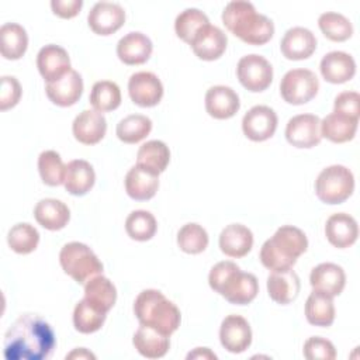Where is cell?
<instances>
[{
  "instance_id": "cell-1",
  "label": "cell",
  "mask_w": 360,
  "mask_h": 360,
  "mask_svg": "<svg viewBox=\"0 0 360 360\" xmlns=\"http://www.w3.org/2000/svg\"><path fill=\"white\" fill-rule=\"evenodd\" d=\"M56 345L51 325L35 314L18 316L4 335L3 352L6 360H44Z\"/></svg>"
},
{
  "instance_id": "cell-2",
  "label": "cell",
  "mask_w": 360,
  "mask_h": 360,
  "mask_svg": "<svg viewBox=\"0 0 360 360\" xmlns=\"http://www.w3.org/2000/svg\"><path fill=\"white\" fill-rule=\"evenodd\" d=\"M222 22L229 32L249 45H264L274 34L273 21L245 0L229 1L222 11Z\"/></svg>"
},
{
  "instance_id": "cell-3",
  "label": "cell",
  "mask_w": 360,
  "mask_h": 360,
  "mask_svg": "<svg viewBox=\"0 0 360 360\" xmlns=\"http://www.w3.org/2000/svg\"><path fill=\"white\" fill-rule=\"evenodd\" d=\"M210 287L233 305L250 304L259 292V281L255 274L242 271L231 262H218L208 274Z\"/></svg>"
},
{
  "instance_id": "cell-4",
  "label": "cell",
  "mask_w": 360,
  "mask_h": 360,
  "mask_svg": "<svg viewBox=\"0 0 360 360\" xmlns=\"http://www.w3.org/2000/svg\"><path fill=\"white\" fill-rule=\"evenodd\" d=\"M307 248L308 239L300 228L283 225L262 245L260 262L271 271L291 269Z\"/></svg>"
},
{
  "instance_id": "cell-5",
  "label": "cell",
  "mask_w": 360,
  "mask_h": 360,
  "mask_svg": "<svg viewBox=\"0 0 360 360\" xmlns=\"http://www.w3.org/2000/svg\"><path fill=\"white\" fill-rule=\"evenodd\" d=\"M134 314L141 325H148L170 336L180 326L181 315L176 304L159 290L148 288L138 294L134 302Z\"/></svg>"
},
{
  "instance_id": "cell-6",
  "label": "cell",
  "mask_w": 360,
  "mask_h": 360,
  "mask_svg": "<svg viewBox=\"0 0 360 360\" xmlns=\"http://www.w3.org/2000/svg\"><path fill=\"white\" fill-rule=\"evenodd\" d=\"M59 263L63 271L79 284H86L90 278L103 273V263L97 255L82 242L63 245L59 253Z\"/></svg>"
},
{
  "instance_id": "cell-7",
  "label": "cell",
  "mask_w": 360,
  "mask_h": 360,
  "mask_svg": "<svg viewBox=\"0 0 360 360\" xmlns=\"http://www.w3.org/2000/svg\"><path fill=\"white\" fill-rule=\"evenodd\" d=\"M354 191V176L343 165H332L321 170L315 180L316 197L329 205L345 202Z\"/></svg>"
},
{
  "instance_id": "cell-8",
  "label": "cell",
  "mask_w": 360,
  "mask_h": 360,
  "mask_svg": "<svg viewBox=\"0 0 360 360\" xmlns=\"http://www.w3.org/2000/svg\"><path fill=\"white\" fill-rule=\"evenodd\" d=\"M318 90V77L309 69H291L280 82V94L283 100L292 105H301L311 101Z\"/></svg>"
},
{
  "instance_id": "cell-9",
  "label": "cell",
  "mask_w": 360,
  "mask_h": 360,
  "mask_svg": "<svg viewBox=\"0 0 360 360\" xmlns=\"http://www.w3.org/2000/svg\"><path fill=\"white\" fill-rule=\"evenodd\" d=\"M236 76L246 90L252 93H260L271 84L273 68L264 56L250 53L239 59L236 66Z\"/></svg>"
},
{
  "instance_id": "cell-10",
  "label": "cell",
  "mask_w": 360,
  "mask_h": 360,
  "mask_svg": "<svg viewBox=\"0 0 360 360\" xmlns=\"http://www.w3.org/2000/svg\"><path fill=\"white\" fill-rule=\"evenodd\" d=\"M285 139L298 149H311L319 145L321 120L315 114H298L288 120L285 127Z\"/></svg>"
},
{
  "instance_id": "cell-11",
  "label": "cell",
  "mask_w": 360,
  "mask_h": 360,
  "mask_svg": "<svg viewBox=\"0 0 360 360\" xmlns=\"http://www.w3.org/2000/svg\"><path fill=\"white\" fill-rule=\"evenodd\" d=\"M277 114L267 105L252 107L242 118V131L253 142L271 138L277 129Z\"/></svg>"
},
{
  "instance_id": "cell-12",
  "label": "cell",
  "mask_w": 360,
  "mask_h": 360,
  "mask_svg": "<svg viewBox=\"0 0 360 360\" xmlns=\"http://www.w3.org/2000/svg\"><path fill=\"white\" fill-rule=\"evenodd\" d=\"M87 22L94 34L107 37L124 25L125 11L118 3L98 1L89 11Z\"/></svg>"
},
{
  "instance_id": "cell-13",
  "label": "cell",
  "mask_w": 360,
  "mask_h": 360,
  "mask_svg": "<svg viewBox=\"0 0 360 360\" xmlns=\"http://www.w3.org/2000/svg\"><path fill=\"white\" fill-rule=\"evenodd\" d=\"M128 94L139 107H155L163 97V84L152 72H136L128 80Z\"/></svg>"
},
{
  "instance_id": "cell-14",
  "label": "cell",
  "mask_w": 360,
  "mask_h": 360,
  "mask_svg": "<svg viewBox=\"0 0 360 360\" xmlns=\"http://www.w3.org/2000/svg\"><path fill=\"white\" fill-rule=\"evenodd\" d=\"M219 340L224 349L231 353H242L252 343V329L249 322L240 315H228L219 328Z\"/></svg>"
},
{
  "instance_id": "cell-15",
  "label": "cell",
  "mask_w": 360,
  "mask_h": 360,
  "mask_svg": "<svg viewBox=\"0 0 360 360\" xmlns=\"http://www.w3.org/2000/svg\"><path fill=\"white\" fill-rule=\"evenodd\" d=\"M37 68L46 83L55 82L72 70L68 52L55 44H48L39 49L37 55Z\"/></svg>"
},
{
  "instance_id": "cell-16",
  "label": "cell",
  "mask_w": 360,
  "mask_h": 360,
  "mask_svg": "<svg viewBox=\"0 0 360 360\" xmlns=\"http://www.w3.org/2000/svg\"><path fill=\"white\" fill-rule=\"evenodd\" d=\"M45 93L48 98L59 107H70L79 101L83 93V79L75 69L55 82L46 83Z\"/></svg>"
},
{
  "instance_id": "cell-17",
  "label": "cell",
  "mask_w": 360,
  "mask_h": 360,
  "mask_svg": "<svg viewBox=\"0 0 360 360\" xmlns=\"http://www.w3.org/2000/svg\"><path fill=\"white\" fill-rule=\"evenodd\" d=\"M316 49V38L305 27H292L285 31L280 42V51L285 59H308Z\"/></svg>"
},
{
  "instance_id": "cell-18",
  "label": "cell",
  "mask_w": 360,
  "mask_h": 360,
  "mask_svg": "<svg viewBox=\"0 0 360 360\" xmlns=\"http://www.w3.org/2000/svg\"><path fill=\"white\" fill-rule=\"evenodd\" d=\"M72 132L76 141L83 145L98 143L107 132V121L103 112L96 110H83L76 115L72 124Z\"/></svg>"
},
{
  "instance_id": "cell-19",
  "label": "cell",
  "mask_w": 360,
  "mask_h": 360,
  "mask_svg": "<svg viewBox=\"0 0 360 360\" xmlns=\"http://www.w3.org/2000/svg\"><path fill=\"white\" fill-rule=\"evenodd\" d=\"M226 34L221 28L208 24L198 31L190 46L198 59L210 62L222 56L226 49Z\"/></svg>"
},
{
  "instance_id": "cell-20",
  "label": "cell",
  "mask_w": 360,
  "mask_h": 360,
  "mask_svg": "<svg viewBox=\"0 0 360 360\" xmlns=\"http://www.w3.org/2000/svg\"><path fill=\"white\" fill-rule=\"evenodd\" d=\"M125 191L136 201H146L155 197L159 188V173L141 166H132L125 176Z\"/></svg>"
},
{
  "instance_id": "cell-21",
  "label": "cell",
  "mask_w": 360,
  "mask_h": 360,
  "mask_svg": "<svg viewBox=\"0 0 360 360\" xmlns=\"http://www.w3.org/2000/svg\"><path fill=\"white\" fill-rule=\"evenodd\" d=\"M322 77L332 84H342L356 75V62L352 55L343 51H332L323 55L319 63Z\"/></svg>"
},
{
  "instance_id": "cell-22",
  "label": "cell",
  "mask_w": 360,
  "mask_h": 360,
  "mask_svg": "<svg viewBox=\"0 0 360 360\" xmlns=\"http://www.w3.org/2000/svg\"><path fill=\"white\" fill-rule=\"evenodd\" d=\"M240 107L239 96L228 86H212L205 93V110L215 120H228L233 117Z\"/></svg>"
},
{
  "instance_id": "cell-23",
  "label": "cell",
  "mask_w": 360,
  "mask_h": 360,
  "mask_svg": "<svg viewBox=\"0 0 360 360\" xmlns=\"http://www.w3.org/2000/svg\"><path fill=\"white\" fill-rule=\"evenodd\" d=\"M300 288V277L292 270V267L271 271L267 277L269 297L280 305L291 304L298 297Z\"/></svg>"
},
{
  "instance_id": "cell-24",
  "label": "cell",
  "mask_w": 360,
  "mask_h": 360,
  "mask_svg": "<svg viewBox=\"0 0 360 360\" xmlns=\"http://www.w3.org/2000/svg\"><path fill=\"white\" fill-rule=\"evenodd\" d=\"M153 51V44L145 34L132 31L124 35L117 44V56L125 65L145 63Z\"/></svg>"
},
{
  "instance_id": "cell-25",
  "label": "cell",
  "mask_w": 360,
  "mask_h": 360,
  "mask_svg": "<svg viewBox=\"0 0 360 360\" xmlns=\"http://www.w3.org/2000/svg\"><path fill=\"white\" fill-rule=\"evenodd\" d=\"M325 235L330 245H333L338 249H346L357 240V221L346 212L332 214L326 219Z\"/></svg>"
},
{
  "instance_id": "cell-26",
  "label": "cell",
  "mask_w": 360,
  "mask_h": 360,
  "mask_svg": "<svg viewBox=\"0 0 360 360\" xmlns=\"http://www.w3.org/2000/svg\"><path fill=\"white\" fill-rule=\"evenodd\" d=\"M309 284L316 291L336 297L346 285V274L343 267L336 263H321L312 269L309 274Z\"/></svg>"
},
{
  "instance_id": "cell-27",
  "label": "cell",
  "mask_w": 360,
  "mask_h": 360,
  "mask_svg": "<svg viewBox=\"0 0 360 360\" xmlns=\"http://www.w3.org/2000/svg\"><path fill=\"white\" fill-rule=\"evenodd\" d=\"M252 246L253 233L242 224H231L225 226L219 235V249L228 257H243L250 252Z\"/></svg>"
},
{
  "instance_id": "cell-28",
  "label": "cell",
  "mask_w": 360,
  "mask_h": 360,
  "mask_svg": "<svg viewBox=\"0 0 360 360\" xmlns=\"http://www.w3.org/2000/svg\"><path fill=\"white\" fill-rule=\"evenodd\" d=\"M170 336L159 332L158 329L141 325L132 339V343L138 353L146 359H160L170 347Z\"/></svg>"
},
{
  "instance_id": "cell-29",
  "label": "cell",
  "mask_w": 360,
  "mask_h": 360,
  "mask_svg": "<svg viewBox=\"0 0 360 360\" xmlns=\"http://www.w3.org/2000/svg\"><path fill=\"white\" fill-rule=\"evenodd\" d=\"M94 181L96 173L87 160L75 159L66 165L63 186L69 194L77 197L84 195L93 188Z\"/></svg>"
},
{
  "instance_id": "cell-30",
  "label": "cell",
  "mask_w": 360,
  "mask_h": 360,
  "mask_svg": "<svg viewBox=\"0 0 360 360\" xmlns=\"http://www.w3.org/2000/svg\"><path fill=\"white\" fill-rule=\"evenodd\" d=\"M37 222L48 231L63 229L70 219V210L65 202L56 198H44L34 208Z\"/></svg>"
},
{
  "instance_id": "cell-31",
  "label": "cell",
  "mask_w": 360,
  "mask_h": 360,
  "mask_svg": "<svg viewBox=\"0 0 360 360\" xmlns=\"http://www.w3.org/2000/svg\"><path fill=\"white\" fill-rule=\"evenodd\" d=\"M357 125V118L333 111L321 121V135L333 143H345L354 138Z\"/></svg>"
},
{
  "instance_id": "cell-32",
  "label": "cell",
  "mask_w": 360,
  "mask_h": 360,
  "mask_svg": "<svg viewBox=\"0 0 360 360\" xmlns=\"http://www.w3.org/2000/svg\"><path fill=\"white\" fill-rule=\"evenodd\" d=\"M84 300L107 314L117 301L115 285L103 274L94 276L84 284Z\"/></svg>"
},
{
  "instance_id": "cell-33",
  "label": "cell",
  "mask_w": 360,
  "mask_h": 360,
  "mask_svg": "<svg viewBox=\"0 0 360 360\" xmlns=\"http://www.w3.org/2000/svg\"><path fill=\"white\" fill-rule=\"evenodd\" d=\"M305 318L311 325L328 328L335 321L333 297L314 290L305 302Z\"/></svg>"
},
{
  "instance_id": "cell-34",
  "label": "cell",
  "mask_w": 360,
  "mask_h": 360,
  "mask_svg": "<svg viewBox=\"0 0 360 360\" xmlns=\"http://www.w3.org/2000/svg\"><path fill=\"white\" fill-rule=\"evenodd\" d=\"M0 51L4 59H20L28 46V35L22 25L17 22H6L0 28Z\"/></svg>"
},
{
  "instance_id": "cell-35",
  "label": "cell",
  "mask_w": 360,
  "mask_h": 360,
  "mask_svg": "<svg viewBox=\"0 0 360 360\" xmlns=\"http://www.w3.org/2000/svg\"><path fill=\"white\" fill-rule=\"evenodd\" d=\"M170 162L169 146L158 139L142 143L136 153V165L145 166L156 173H163Z\"/></svg>"
},
{
  "instance_id": "cell-36",
  "label": "cell",
  "mask_w": 360,
  "mask_h": 360,
  "mask_svg": "<svg viewBox=\"0 0 360 360\" xmlns=\"http://www.w3.org/2000/svg\"><path fill=\"white\" fill-rule=\"evenodd\" d=\"M152 131V121L142 114H131L124 117L118 124L115 134L124 143H138Z\"/></svg>"
},
{
  "instance_id": "cell-37",
  "label": "cell",
  "mask_w": 360,
  "mask_h": 360,
  "mask_svg": "<svg viewBox=\"0 0 360 360\" xmlns=\"http://www.w3.org/2000/svg\"><path fill=\"white\" fill-rule=\"evenodd\" d=\"M90 104L98 112L112 111L121 104V91L117 83L111 80L96 82L90 91Z\"/></svg>"
},
{
  "instance_id": "cell-38",
  "label": "cell",
  "mask_w": 360,
  "mask_h": 360,
  "mask_svg": "<svg viewBox=\"0 0 360 360\" xmlns=\"http://www.w3.org/2000/svg\"><path fill=\"white\" fill-rule=\"evenodd\" d=\"M210 24L208 17L198 8H186L174 20L176 35L186 44H191L201 28Z\"/></svg>"
},
{
  "instance_id": "cell-39",
  "label": "cell",
  "mask_w": 360,
  "mask_h": 360,
  "mask_svg": "<svg viewBox=\"0 0 360 360\" xmlns=\"http://www.w3.org/2000/svg\"><path fill=\"white\" fill-rule=\"evenodd\" d=\"M318 27L322 34L333 42L347 41L353 34V25L350 20L335 11L322 13L318 18Z\"/></svg>"
},
{
  "instance_id": "cell-40",
  "label": "cell",
  "mask_w": 360,
  "mask_h": 360,
  "mask_svg": "<svg viewBox=\"0 0 360 360\" xmlns=\"http://www.w3.org/2000/svg\"><path fill=\"white\" fill-rule=\"evenodd\" d=\"M158 222L153 214L145 210L132 211L125 219V231L128 236L138 242H146L156 233Z\"/></svg>"
},
{
  "instance_id": "cell-41",
  "label": "cell",
  "mask_w": 360,
  "mask_h": 360,
  "mask_svg": "<svg viewBox=\"0 0 360 360\" xmlns=\"http://www.w3.org/2000/svg\"><path fill=\"white\" fill-rule=\"evenodd\" d=\"M105 312L93 307L87 300H80L73 309V325L80 333L97 332L105 321Z\"/></svg>"
},
{
  "instance_id": "cell-42",
  "label": "cell",
  "mask_w": 360,
  "mask_h": 360,
  "mask_svg": "<svg viewBox=\"0 0 360 360\" xmlns=\"http://www.w3.org/2000/svg\"><path fill=\"white\" fill-rule=\"evenodd\" d=\"M7 243L18 255L34 252L39 243V232L28 222H20L11 226L7 233Z\"/></svg>"
},
{
  "instance_id": "cell-43",
  "label": "cell",
  "mask_w": 360,
  "mask_h": 360,
  "mask_svg": "<svg viewBox=\"0 0 360 360\" xmlns=\"http://www.w3.org/2000/svg\"><path fill=\"white\" fill-rule=\"evenodd\" d=\"M38 172L46 186L55 187L63 184L66 165L62 162V158L58 152L44 150L38 156Z\"/></svg>"
},
{
  "instance_id": "cell-44",
  "label": "cell",
  "mask_w": 360,
  "mask_h": 360,
  "mask_svg": "<svg viewBox=\"0 0 360 360\" xmlns=\"http://www.w3.org/2000/svg\"><path fill=\"white\" fill-rule=\"evenodd\" d=\"M208 240L207 231L195 222L183 225L177 232V245L188 255H198L204 252L208 246Z\"/></svg>"
},
{
  "instance_id": "cell-45",
  "label": "cell",
  "mask_w": 360,
  "mask_h": 360,
  "mask_svg": "<svg viewBox=\"0 0 360 360\" xmlns=\"http://www.w3.org/2000/svg\"><path fill=\"white\" fill-rule=\"evenodd\" d=\"M304 356L308 360H333L336 349L333 343L321 336H312L304 343Z\"/></svg>"
},
{
  "instance_id": "cell-46",
  "label": "cell",
  "mask_w": 360,
  "mask_h": 360,
  "mask_svg": "<svg viewBox=\"0 0 360 360\" xmlns=\"http://www.w3.org/2000/svg\"><path fill=\"white\" fill-rule=\"evenodd\" d=\"M21 98V86L14 76H1L0 110L6 111L17 105Z\"/></svg>"
},
{
  "instance_id": "cell-47",
  "label": "cell",
  "mask_w": 360,
  "mask_h": 360,
  "mask_svg": "<svg viewBox=\"0 0 360 360\" xmlns=\"http://www.w3.org/2000/svg\"><path fill=\"white\" fill-rule=\"evenodd\" d=\"M333 111L357 118L360 117V94L357 91H342L335 97Z\"/></svg>"
},
{
  "instance_id": "cell-48",
  "label": "cell",
  "mask_w": 360,
  "mask_h": 360,
  "mask_svg": "<svg viewBox=\"0 0 360 360\" xmlns=\"http://www.w3.org/2000/svg\"><path fill=\"white\" fill-rule=\"evenodd\" d=\"M82 0H52L51 8L60 18H73L80 13Z\"/></svg>"
},
{
  "instance_id": "cell-49",
  "label": "cell",
  "mask_w": 360,
  "mask_h": 360,
  "mask_svg": "<svg viewBox=\"0 0 360 360\" xmlns=\"http://www.w3.org/2000/svg\"><path fill=\"white\" fill-rule=\"evenodd\" d=\"M187 359H214L217 360V354L212 353L208 347H195L193 352L187 354Z\"/></svg>"
},
{
  "instance_id": "cell-50",
  "label": "cell",
  "mask_w": 360,
  "mask_h": 360,
  "mask_svg": "<svg viewBox=\"0 0 360 360\" xmlns=\"http://www.w3.org/2000/svg\"><path fill=\"white\" fill-rule=\"evenodd\" d=\"M66 359H93L94 360L96 356L91 352H89L87 349L79 347V349H75L72 353H69L66 356Z\"/></svg>"
}]
</instances>
